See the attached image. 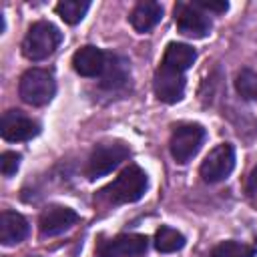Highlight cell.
Instances as JSON below:
<instances>
[{
    "label": "cell",
    "instance_id": "cell-15",
    "mask_svg": "<svg viewBox=\"0 0 257 257\" xmlns=\"http://www.w3.org/2000/svg\"><path fill=\"white\" fill-rule=\"evenodd\" d=\"M195 58H197L195 48H191L189 44H183V42H171L165 48L161 66H165L169 70H175V72H185L193 66Z\"/></svg>",
    "mask_w": 257,
    "mask_h": 257
},
{
    "label": "cell",
    "instance_id": "cell-12",
    "mask_svg": "<svg viewBox=\"0 0 257 257\" xmlns=\"http://www.w3.org/2000/svg\"><path fill=\"white\" fill-rule=\"evenodd\" d=\"M104 66H106V54L100 48L90 46V44L78 48L72 56V68L80 76H88V78L98 76V74H102Z\"/></svg>",
    "mask_w": 257,
    "mask_h": 257
},
{
    "label": "cell",
    "instance_id": "cell-19",
    "mask_svg": "<svg viewBox=\"0 0 257 257\" xmlns=\"http://www.w3.org/2000/svg\"><path fill=\"white\" fill-rule=\"evenodd\" d=\"M235 88L237 92L247 98V100H257V74L249 68H243L239 74H237V80H235Z\"/></svg>",
    "mask_w": 257,
    "mask_h": 257
},
{
    "label": "cell",
    "instance_id": "cell-6",
    "mask_svg": "<svg viewBox=\"0 0 257 257\" xmlns=\"http://www.w3.org/2000/svg\"><path fill=\"white\" fill-rule=\"evenodd\" d=\"M128 157V149L120 143H106L98 145L86 165V175L88 179H98L102 175H108L112 169H116L124 159Z\"/></svg>",
    "mask_w": 257,
    "mask_h": 257
},
{
    "label": "cell",
    "instance_id": "cell-7",
    "mask_svg": "<svg viewBox=\"0 0 257 257\" xmlns=\"http://www.w3.org/2000/svg\"><path fill=\"white\" fill-rule=\"evenodd\" d=\"M175 22L181 34L189 38H205L211 30V20L195 2H177L175 6Z\"/></svg>",
    "mask_w": 257,
    "mask_h": 257
},
{
    "label": "cell",
    "instance_id": "cell-13",
    "mask_svg": "<svg viewBox=\"0 0 257 257\" xmlns=\"http://www.w3.org/2000/svg\"><path fill=\"white\" fill-rule=\"evenodd\" d=\"M28 235V221L16 211H4L0 215V243L16 245Z\"/></svg>",
    "mask_w": 257,
    "mask_h": 257
},
{
    "label": "cell",
    "instance_id": "cell-14",
    "mask_svg": "<svg viewBox=\"0 0 257 257\" xmlns=\"http://www.w3.org/2000/svg\"><path fill=\"white\" fill-rule=\"evenodd\" d=\"M163 18V6L159 2H153V0H145V2H139L128 20H131V26L137 30V32H149L151 28H155Z\"/></svg>",
    "mask_w": 257,
    "mask_h": 257
},
{
    "label": "cell",
    "instance_id": "cell-4",
    "mask_svg": "<svg viewBox=\"0 0 257 257\" xmlns=\"http://www.w3.org/2000/svg\"><path fill=\"white\" fill-rule=\"evenodd\" d=\"M205 141V128L201 124H179L171 135V155L177 163H189L201 149Z\"/></svg>",
    "mask_w": 257,
    "mask_h": 257
},
{
    "label": "cell",
    "instance_id": "cell-11",
    "mask_svg": "<svg viewBox=\"0 0 257 257\" xmlns=\"http://www.w3.org/2000/svg\"><path fill=\"white\" fill-rule=\"evenodd\" d=\"M78 221V213L68 207H50L40 215L38 229L42 237H54L70 229Z\"/></svg>",
    "mask_w": 257,
    "mask_h": 257
},
{
    "label": "cell",
    "instance_id": "cell-22",
    "mask_svg": "<svg viewBox=\"0 0 257 257\" xmlns=\"http://www.w3.org/2000/svg\"><path fill=\"white\" fill-rule=\"evenodd\" d=\"M247 193L251 197V201L257 205V167L251 171L249 175V181H247Z\"/></svg>",
    "mask_w": 257,
    "mask_h": 257
},
{
    "label": "cell",
    "instance_id": "cell-10",
    "mask_svg": "<svg viewBox=\"0 0 257 257\" xmlns=\"http://www.w3.org/2000/svg\"><path fill=\"white\" fill-rule=\"evenodd\" d=\"M155 94L159 100L163 102H177L183 98V92H185V76L183 72H175V70H169L165 66H159L157 72H155Z\"/></svg>",
    "mask_w": 257,
    "mask_h": 257
},
{
    "label": "cell",
    "instance_id": "cell-2",
    "mask_svg": "<svg viewBox=\"0 0 257 257\" xmlns=\"http://www.w3.org/2000/svg\"><path fill=\"white\" fill-rule=\"evenodd\" d=\"M147 191V175L141 167L128 165L108 187H104L100 193L110 203H135L139 201Z\"/></svg>",
    "mask_w": 257,
    "mask_h": 257
},
{
    "label": "cell",
    "instance_id": "cell-18",
    "mask_svg": "<svg viewBox=\"0 0 257 257\" xmlns=\"http://www.w3.org/2000/svg\"><path fill=\"white\" fill-rule=\"evenodd\" d=\"M253 255H255V247H249L239 241H223L211 251V257H253Z\"/></svg>",
    "mask_w": 257,
    "mask_h": 257
},
{
    "label": "cell",
    "instance_id": "cell-8",
    "mask_svg": "<svg viewBox=\"0 0 257 257\" xmlns=\"http://www.w3.org/2000/svg\"><path fill=\"white\" fill-rule=\"evenodd\" d=\"M40 133V124L26 116L20 110H6L0 120V135L4 141L10 143H20V141H30Z\"/></svg>",
    "mask_w": 257,
    "mask_h": 257
},
{
    "label": "cell",
    "instance_id": "cell-16",
    "mask_svg": "<svg viewBox=\"0 0 257 257\" xmlns=\"http://www.w3.org/2000/svg\"><path fill=\"white\" fill-rule=\"evenodd\" d=\"M155 247H157V251H161V253H175V251H179V249L185 247V237H183V233H179L177 229L163 225V227L155 233Z\"/></svg>",
    "mask_w": 257,
    "mask_h": 257
},
{
    "label": "cell",
    "instance_id": "cell-17",
    "mask_svg": "<svg viewBox=\"0 0 257 257\" xmlns=\"http://www.w3.org/2000/svg\"><path fill=\"white\" fill-rule=\"evenodd\" d=\"M88 8H90V4L86 0H62L56 4V14L66 24H76L84 18Z\"/></svg>",
    "mask_w": 257,
    "mask_h": 257
},
{
    "label": "cell",
    "instance_id": "cell-21",
    "mask_svg": "<svg viewBox=\"0 0 257 257\" xmlns=\"http://www.w3.org/2000/svg\"><path fill=\"white\" fill-rule=\"evenodd\" d=\"M195 4L201 10H209V12H225L229 8V4L225 0H221V2H215V0H197Z\"/></svg>",
    "mask_w": 257,
    "mask_h": 257
},
{
    "label": "cell",
    "instance_id": "cell-20",
    "mask_svg": "<svg viewBox=\"0 0 257 257\" xmlns=\"http://www.w3.org/2000/svg\"><path fill=\"white\" fill-rule=\"evenodd\" d=\"M18 165H20V155L14 153V151H4L0 155V169H2V175L4 177H10L18 171Z\"/></svg>",
    "mask_w": 257,
    "mask_h": 257
},
{
    "label": "cell",
    "instance_id": "cell-1",
    "mask_svg": "<svg viewBox=\"0 0 257 257\" xmlns=\"http://www.w3.org/2000/svg\"><path fill=\"white\" fill-rule=\"evenodd\" d=\"M60 40L62 34L52 22L38 20L28 28L22 40V54L28 60H44L58 48Z\"/></svg>",
    "mask_w": 257,
    "mask_h": 257
},
{
    "label": "cell",
    "instance_id": "cell-3",
    "mask_svg": "<svg viewBox=\"0 0 257 257\" xmlns=\"http://www.w3.org/2000/svg\"><path fill=\"white\" fill-rule=\"evenodd\" d=\"M20 98L32 106H42L52 100L56 92V82L50 70L46 68H28L18 84Z\"/></svg>",
    "mask_w": 257,
    "mask_h": 257
},
{
    "label": "cell",
    "instance_id": "cell-5",
    "mask_svg": "<svg viewBox=\"0 0 257 257\" xmlns=\"http://www.w3.org/2000/svg\"><path fill=\"white\" fill-rule=\"evenodd\" d=\"M235 167V151L229 143H221L215 149L209 151L205 161L201 163V177L207 183H219L225 181Z\"/></svg>",
    "mask_w": 257,
    "mask_h": 257
},
{
    "label": "cell",
    "instance_id": "cell-9",
    "mask_svg": "<svg viewBox=\"0 0 257 257\" xmlns=\"http://www.w3.org/2000/svg\"><path fill=\"white\" fill-rule=\"evenodd\" d=\"M149 247V239L139 233L118 235L100 245L98 257H137L143 255Z\"/></svg>",
    "mask_w": 257,
    "mask_h": 257
}]
</instances>
